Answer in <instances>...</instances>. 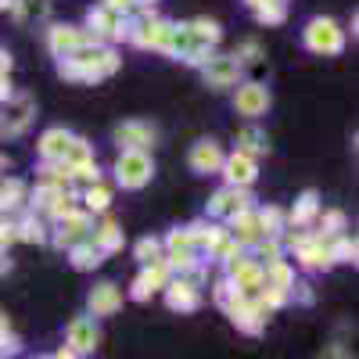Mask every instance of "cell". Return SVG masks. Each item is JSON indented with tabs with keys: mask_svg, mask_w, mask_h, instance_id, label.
<instances>
[{
	"mask_svg": "<svg viewBox=\"0 0 359 359\" xmlns=\"http://www.w3.org/2000/svg\"><path fill=\"white\" fill-rule=\"evenodd\" d=\"M151 172H155V165L147 158V151H123L115 158V180H118V187H126V191L144 187L147 180H151Z\"/></svg>",
	"mask_w": 359,
	"mask_h": 359,
	"instance_id": "1",
	"label": "cell"
},
{
	"mask_svg": "<svg viewBox=\"0 0 359 359\" xmlns=\"http://www.w3.org/2000/svg\"><path fill=\"white\" fill-rule=\"evenodd\" d=\"M306 47L313 54H341L345 47V33L334 18H313L306 25Z\"/></svg>",
	"mask_w": 359,
	"mask_h": 359,
	"instance_id": "2",
	"label": "cell"
},
{
	"mask_svg": "<svg viewBox=\"0 0 359 359\" xmlns=\"http://www.w3.org/2000/svg\"><path fill=\"white\" fill-rule=\"evenodd\" d=\"M36 115V104L29 94H18V97H8V104H0V133L4 137H18L29 130Z\"/></svg>",
	"mask_w": 359,
	"mask_h": 359,
	"instance_id": "3",
	"label": "cell"
},
{
	"mask_svg": "<svg viewBox=\"0 0 359 359\" xmlns=\"http://www.w3.org/2000/svg\"><path fill=\"white\" fill-rule=\"evenodd\" d=\"M201 76L208 86H216V90H226L237 83V76H241V57L237 54H212V57H205L201 62Z\"/></svg>",
	"mask_w": 359,
	"mask_h": 359,
	"instance_id": "4",
	"label": "cell"
},
{
	"mask_svg": "<svg viewBox=\"0 0 359 359\" xmlns=\"http://www.w3.org/2000/svg\"><path fill=\"white\" fill-rule=\"evenodd\" d=\"M233 108H237V115H245V118L266 115V108H269V90H266L262 83H241V86H237V94H233Z\"/></svg>",
	"mask_w": 359,
	"mask_h": 359,
	"instance_id": "5",
	"label": "cell"
},
{
	"mask_svg": "<svg viewBox=\"0 0 359 359\" xmlns=\"http://www.w3.org/2000/svg\"><path fill=\"white\" fill-rule=\"evenodd\" d=\"M115 140H118V147H126V151H147V147H155L158 130L147 126V123H118Z\"/></svg>",
	"mask_w": 359,
	"mask_h": 359,
	"instance_id": "6",
	"label": "cell"
},
{
	"mask_svg": "<svg viewBox=\"0 0 359 359\" xmlns=\"http://www.w3.org/2000/svg\"><path fill=\"white\" fill-rule=\"evenodd\" d=\"M219 169L226 172V187H252V184H255V176H259L255 158H252V155H245V151L226 155Z\"/></svg>",
	"mask_w": 359,
	"mask_h": 359,
	"instance_id": "7",
	"label": "cell"
},
{
	"mask_svg": "<svg viewBox=\"0 0 359 359\" xmlns=\"http://www.w3.org/2000/svg\"><path fill=\"white\" fill-rule=\"evenodd\" d=\"M86 237H90V216L72 208L69 216H62V226H57V233H54V245L57 248H72V245L86 241Z\"/></svg>",
	"mask_w": 359,
	"mask_h": 359,
	"instance_id": "8",
	"label": "cell"
},
{
	"mask_svg": "<svg viewBox=\"0 0 359 359\" xmlns=\"http://www.w3.org/2000/svg\"><path fill=\"white\" fill-rule=\"evenodd\" d=\"M172 277H169V266H165V259H158V262H151V266H144V273L137 277V284H133V298L137 302H147L158 287H165Z\"/></svg>",
	"mask_w": 359,
	"mask_h": 359,
	"instance_id": "9",
	"label": "cell"
},
{
	"mask_svg": "<svg viewBox=\"0 0 359 359\" xmlns=\"http://www.w3.org/2000/svg\"><path fill=\"white\" fill-rule=\"evenodd\" d=\"M165 302H169V309H180V313H194V309L201 306L198 284H191L187 277L169 280V284H165Z\"/></svg>",
	"mask_w": 359,
	"mask_h": 359,
	"instance_id": "10",
	"label": "cell"
},
{
	"mask_svg": "<svg viewBox=\"0 0 359 359\" xmlns=\"http://www.w3.org/2000/svg\"><path fill=\"white\" fill-rule=\"evenodd\" d=\"M69 348L72 352H94L97 348V341H101V334H97V323L94 320H90V316H76L72 323H69Z\"/></svg>",
	"mask_w": 359,
	"mask_h": 359,
	"instance_id": "11",
	"label": "cell"
},
{
	"mask_svg": "<svg viewBox=\"0 0 359 359\" xmlns=\"http://www.w3.org/2000/svg\"><path fill=\"white\" fill-rule=\"evenodd\" d=\"M248 194H245V187H223L216 198H212V205H208V212L212 216H237V212H248Z\"/></svg>",
	"mask_w": 359,
	"mask_h": 359,
	"instance_id": "12",
	"label": "cell"
},
{
	"mask_svg": "<svg viewBox=\"0 0 359 359\" xmlns=\"http://www.w3.org/2000/svg\"><path fill=\"white\" fill-rule=\"evenodd\" d=\"M86 306H90L94 316H115L118 306H123V291H118L115 284H97L94 291H90Z\"/></svg>",
	"mask_w": 359,
	"mask_h": 359,
	"instance_id": "13",
	"label": "cell"
},
{
	"mask_svg": "<svg viewBox=\"0 0 359 359\" xmlns=\"http://www.w3.org/2000/svg\"><path fill=\"white\" fill-rule=\"evenodd\" d=\"M223 147L216 144V140H198L194 147H191V169L194 172H216L219 165H223Z\"/></svg>",
	"mask_w": 359,
	"mask_h": 359,
	"instance_id": "14",
	"label": "cell"
},
{
	"mask_svg": "<svg viewBox=\"0 0 359 359\" xmlns=\"http://www.w3.org/2000/svg\"><path fill=\"white\" fill-rule=\"evenodd\" d=\"M47 43H50V50H54L57 57H65V54H72L79 43H86V36L79 33L76 25H54L50 36H47Z\"/></svg>",
	"mask_w": 359,
	"mask_h": 359,
	"instance_id": "15",
	"label": "cell"
},
{
	"mask_svg": "<svg viewBox=\"0 0 359 359\" xmlns=\"http://www.w3.org/2000/svg\"><path fill=\"white\" fill-rule=\"evenodd\" d=\"M259 237H266L262 233V223H259V212H252V208H248V212H237L233 216V241L237 245H255Z\"/></svg>",
	"mask_w": 359,
	"mask_h": 359,
	"instance_id": "16",
	"label": "cell"
},
{
	"mask_svg": "<svg viewBox=\"0 0 359 359\" xmlns=\"http://www.w3.org/2000/svg\"><path fill=\"white\" fill-rule=\"evenodd\" d=\"M69 140H72V133H65L62 126L47 130V133L40 137V158H43V162H62V155H65Z\"/></svg>",
	"mask_w": 359,
	"mask_h": 359,
	"instance_id": "17",
	"label": "cell"
},
{
	"mask_svg": "<svg viewBox=\"0 0 359 359\" xmlns=\"http://www.w3.org/2000/svg\"><path fill=\"white\" fill-rule=\"evenodd\" d=\"M165 29H169V22H151V18H144L137 29H130L126 36H130L137 47H162Z\"/></svg>",
	"mask_w": 359,
	"mask_h": 359,
	"instance_id": "18",
	"label": "cell"
},
{
	"mask_svg": "<svg viewBox=\"0 0 359 359\" xmlns=\"http://www.w3.org/2000/svg\"><path fill=\"white\" fill-rule=\"evenodd\" d=\"M69 252H72V266H76V269H94V266L104 262V252L94 245V237H86V241L72 245Z\"/></svg>",
	"mask_w": 359,
	"mask_h": 359,
	"instance_id": "19",
	"label": "cell"
},
{
	"mask_svg": "<svg viewBox=\"0 0 359 359\" xmlns=\"http://www.w3.org/2000/svg\"><path fill=\"white\" fill-rule=\"evenodd\" d=\"M187 33H191V43L194 47H212V43H219V25L212 22V18H194L191 25H187Z\"/></svg>",
	"mask_w": 359,
	"mask_h": 359,
	"instance_id": "20",
	"label": "cell"
},
{
	"mask_svg": "<svg viewBox=\"0 0 359 359\" xmlns=\"http://www.w3.org/2000/svg\"><path fill=\"white\" fill-rule=\"evenodd\" d=\"M90 237H94V245L108 255V252H118V248H123V230H118V223L115 219H108L101 230H94V233H90Z\"/></svg>",
	"mask_w": 359,
	"mask_h": 359,
	"instance_id": "21",
	"label": "cell"
},
{
	"mask_svg": "<svg viewBox=\"0 0 359 359\" xmlns=\"http://www.w3.org/2000/svg\"><path fill=\"white\" fill-rule=\"evenodd\" d=\"M237 151H245V155H266L269 151V140H266V133L262 130H255V126H248V130H241V137H237Z\"/></svg>",
	"mask_w": 359,
	"mask_h": 359,
	"instance_id": "22",
	"label": "cell"
},
{
	"mask_svg": "<svg viewBox=\"0 0 359 359\" xmlns=\"http://www.w3.org/2000/svg\"><path fill=\"white\" fill-rule=\"evenodd\" d=\"M8 8L22 18V22H33V18H43L47 15V0H8Z\"/></svg>",
	"mask_w": 359,
	"mask_h": 359,
	"instance_id": "23",
	"label": "cell"
},
{
	"mask_svg": "<svg viewBox=\"0 0 359 359\" xmlns=\"http://www.w3.org/2000/svg\"><path fill=\"white\" fill-rule=\"evenodd\" d=\"M320 212V205H316V194L309 191V194H302V201H298V208H294V212H291V223L294 226H306L313 216Z\"/></svg>",
	"mask_w": 359,
	"mask_h": 359,
	"instance_id": "24",
	"label": "cell"
},
{
	"mask_svg": "<svg viewBox=\"0 0 359 359\" xmlns=\"http://www.w3.org/2000/svg\"><path fill=\"white\" fill-rule=\"evenodd\" d=\"M162 241H158V237H140V241H137V259L144 262V266H151V262H158L162 259Z\"/></svg>",
	"mask_w": 359,
	"mask_h": 359,
	"instance_id": "25",
	"label": "cell"
},
{
	"mask_svg": "<svg viewBox=\"0 0 359 359\" xmlns=\"http://www.w3.org/2000/svg\"><path fill=\"white\" fill-rule=\"evenodd\" d=\"M255 18L262 25H280L284 22V4H273V0H262V4L255 8Z\"/></svg>",
	"mask_w": 359,
	"mask_h": 359,
	"instance_id": "26",
	"label": "cell"
},
{
	"mask_svg": "<svg viewBox=\"0 0 359 359\" xmlns=\"http://www.w3.org/2000/svg\"><path fill=\"white\" fill-rule=\"evenodd\" d=\"M83 201H86V208H94V212H104L108 201H111V191L104 184H90V191H86Z\"/></svg>",
	"mask_w": 359,
	"mask_h": 359,
	"instance_id": "27",
	"label": "cell"
},
{
	"mask_svg": "<svg viewBox=\"0 0 359 359\" xmlns=\"http://www.w3.org/2000/svg\"><path fill=\"white\" fill-rule=\"evenodd\" d=\"M331 259L334 262H355V241H352V237L338 233V241L331 245Z\"/></svg>",
	"mask_w": 359,
	"mask_h": 359,
	"instance_id": "28",
	"label": "cell"
},
{
	"mask_svg": "<svg viewBox=\"0 0 359 359\" xmlns=\"http://www.w3.org/2000/svg\"><path fill=\"white\" fill-rule=\"evenodd\" d=\"M15 233L22 237V241H43V226L36 223V219H22V223H15Z\"/></svg>",
	"mask_w": 359,
	"mask_h": 359,
	"instance_id": "29",
	"label": "cell"
},
{
	"mask_svg": "<svg viewBox=\"0 0 359 359\" xmlns=\"http://www.w3.org/2000/svg\"><path fill=\"white\" fill-rule=\"evenodd\" d=\"M259 262L266 266V262H277V259H284V252H280V245L273 241V237H269V241H266V237H259Z\"/></svg>",
	"mask_w": 359,
	"mask_h": 359,
	"instance_id": "30",
	"label": "cell"
},
{
	"mask_svg": "<svg viewBox=\"0 0 359 359\" xmlns=\"http://www.w3.org/2000/svg\"><path fill=\"white\" fill-rule=\"evenodd\" d=\"M320 226H327V233H341L345 230V212H327V216H320Z\"/></svg>",
	"mask_w": 359,
	"mask_h": 359,
	"instance_id": "31",
	"label": "cell"
},
{
	"mask_svg": "<svg viewBox=\"0 0 359 359\" xmlns=\"http://www.w3.org/2000/svg\"><path fill=\"white\" fill-rule=\"evenodd\" d=\"M320 359H352V352L345 348V345H323V352H320Z\"/></svg>",
	"mask_w": 359,
	"mask_h": 359,
	"instance_id": "32",
	"label": "cell"
},
{
	"mask_svg": "<svg viewBox=\"0 0 359 359\" xmlns=\"http://www.w3.org/2000/svg\"><path fill=\"white\" fill-rule=\"evenodd\" d=\"M104 4H108L111 11H118V15H130V11H137L133 0H104Z\"/></svg>",
	"mask_w": 359,
	"mask_h": 359,
	"instance_id": "33",
	"label": "cell"
},
{
	"mask_svg": "<svg viewBox=\"0 0 359 359\" xmlns=\"http://www.w3.org/2000/svg\"><path fill=\"white\" fill-rule=\"evenodd\" d=\"M248 57H245V62H259V57H262V47L255 43V40H245V47H241Z\"/></svg>",
	"mask_w": 359,
	"mask_h": 359,
	"instance_id": "34",
	"label": "cell"
},
{
	"mask_svg": "<svg viewBox=\"0 0 359 359\" xmlns=\"http://www.w3.org/2000/svg\"><path fill=\"white\" fill-rule=\"evenodd\" d=\"M11 97V83H8V76H0V104H4Z\"/></svg>",
	"mask_w": 359,
	"mask_h": 359,
	"instance_id": "35",
	"label": "cell"
},
{
	"mask_svg": "<svg viewBox=\"0 0 359 359\" xmlns=\"http://www.w3.org/2000/svg\"><path fill=\"white\" fill-rule=\"evenodd\" d=\"M8 69H11V54L0 47V76H8Z\"/></svg>",
	"mask_w": 359,
	"mask_h": 359,
	"instance_id": "36",
	"label": "cell"
},
{
	"mask_svg": "<svg viewBox=\"0 0 359 359\" xmlns=\"http://www.w3.org/2000/svg\"><path fill=\"white\" fill-rule=\"evenodd\" d=\"M50 359H79V352H72V348H57Z\"/></svg>",
	"mask_w": 359,
	"mask_h": 359,
	"instance_id": "37",
	"label": "cell"
},
{
	"mask_svg": "<svg viewBox=\"0 0 359 359\" xmlns=\"http://www.w3.org/2000/svg\"><path fill=\"white\" fill-rule=\"evenodd\" d=\"M8 269H11V262H8L4 255H0V273H8Z\"/></svg>",
	"mask_w": 359,
	"mask_h": 359,
	"instance_id": "38",
	"label": "cell"
},
{
	"mask_svg": "<svg viewBox=\"0 0 359 359\" xmlns=\"http://www.w3.org/2000/svg\"><path fill=\"white\" fill-rule=\"evenodd\" d=\"M0 334H8V320L4 316H0Z\"/></svg>",
	"mask_w": 359,
	"mask_h": 359,
	"instance_id": "39",
	"label": "cell"
},
{
	"mask_svg": "<svg viewBox=\"0 0 359 359\" xmlns=\"http://www.w3.org/2000/svg\"><path fill=\"white\" fill-rule=\"evenodd\" d=\"M248 4H252V8H259V4H262V0H248Z\"/></svg>",
	"mask_w": 359,
	"mask_h": 359,
	"instance_id": "40",
	"label": "cell"
},
{
	"mask_svg": "<svg viewBox=\"0 0 359 359\" xmlns=\"http://www.w3.org/2000/svg\"><path fill=\"white\" fill-rule=\"evenodd\" d=\"M0 8H8V0H0Z\"/></svg>",
	"mask_w": 359,
	"mask_h": 359,
	"instance_id": "41",
	"label": "cell"
}]
</instances>
